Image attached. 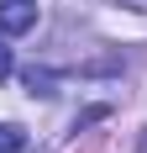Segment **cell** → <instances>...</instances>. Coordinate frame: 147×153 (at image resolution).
Wrapping results in <instances>:
<instances>
[{
	"label": "cell",
	"mask_w": 147,
	"mask_h": 153,
	"mask_svg": "<svg viewBox=\"0 0 147 153\" xmlns=\"http://www.w3.org/2000/svg\"><path fill=\"white\" fill-rule=\"evenodd\" d=\"M37 27V0H0V32H32Z\"/></svg>",
	"instance_id": "1"
},
{
	"label": "cell",
	"mask_w": 147,
	"mask_h": 153,
	"mask_svg": "<svg viewBox=\"0 0 147 153\" xmlns=\"http://www.w3.org/2000/svg\"><path fill=\"white\" fill-rule=\"evenodd\" d=\"M26 148V132L21 127H0V153H21Z\"/></svg>",
	"instance_id": "2"
},
{
	"label": "cell",
	"mask_w": 147,
	"mask_h": 153,
	"mask_svg": "<svg viewBox=\"0 0 147 153\" xmlns=\"http://www.w3.org/2000/svg\"><path fill=\"white\" fill-rule=\"evenodd\" d=\"M47 85H53V74H47V69H26V90H32V95H53Z\"/></svg>",
	"instance_id": "3"
},
{
	"label": "cell",
	"mask_w": 147,
	"mask_h": 153,
	"mask_svg": "<svg viewBox=\"0 0 147 153\" xmlns=\"http://www.w3.org/2000/svg\"><path fill=\"white\" fill-rule=\"evenodd\" d=\"M11 69H16V58H11V48L0 42V79H11Z\"/></svg>",
	"instance_id": "4"
}]
</instances>
